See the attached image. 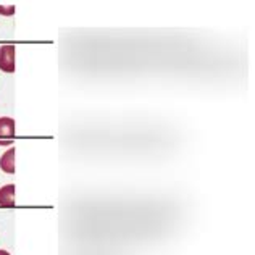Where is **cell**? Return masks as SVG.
I'll return each mask as SVG.
<instances>
[{
    "label": "cell",
    "instance_id": "cell-1",
    "mask_svg": "<svg viewBox=\"0 0 255 255\" xmlns=\"http://www.w3.org/2000/svg\"><path fill=\"white\" fill-rule=\"evenodd\" d=\"M15 45L5 44L0 47V70L5 73H15Z\"/></svg>",
    "mask_w": 255,
    "mask_h": 255
},
{
    "label": "cell",
    "instance_id": "cell-2",
    "mask_svg": "<svg viewBox=\"0 0 255 255\" xmlns=\"http://www.w3.org/2000/svg\"><path fill=\"white\" fill-rule=\"evenodd\" d=\"M15 184H6L0 187V207L10 209L15 207Z\"/></svg>",
    "mask_w": 255,
    "mask_h": 255
},
{
    "label": "cell",
    "instance_id": "cell-3",
    "mask_svg": "<svg viewBox=\"0 0 255 255\" xmlns=\"http://www.w3.org/2000/svg\"><path fill=\"white\" fill-rule=\"evenodd\" d=\"M15 147H11V149L6 150L2 158H0V170H2L3 173L6 174H13L16 170V166H15Z\"/></svg>",
    "mask_w": 255,
    "mask_h": 255
},
{
    "label": "cell",
    "instance_id": "cell-4",
    "mask_svg": "<svg viewBox=\"0 0 255 255\" xmlns=\"http://www.w3.org/2000/svg\"><path fill=\"white\" fill-rule=\"evenodd\" d=\"M16 132V123L10 117L0 118V137H13Z\"/></svg>",
    "mask_w": 255,
    "mask_h": 255
},
{
    "label": "cell",
    "instance_id": "cell-5",
    "mask_svg": "<svg viewBox=\"0 0 255 255\" xmlns=\"http://www.w3.org/2000/svg\"><path fill=\"white\" fill-rule=\"evenodd\" d=\"M15 5H10V6H3V5H0V15H3V16H11V15H15Z\"/></svg>",
    "mask_w": 255,
    "mask_h": 255
},
{
    "label": "cell",
    "instance_id": "cell-6",
    "mask_svg": "<svg viewBox=\"0 0 255 255\" xmlns=\"http://www.w3.org/2000/svg\"><path fill=\"white\" fill-rule=\"evenodd\" d=\"M0 255H10V254L6 252V251H2V249H0Z\"/></svg>",
    "mask_w": 255,
    "mask_h": 255
}]
</instances>
